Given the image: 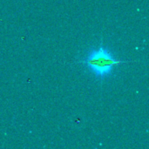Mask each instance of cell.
<instances>
[{
    "label": "cell",
    "mask_w": 149,
    "mask_h": 149,
    "mask_svg": "<svg viewBox=\"0 0 149 149\" xmlns=\"http://www.w3.org/2000/svg\"><path fill=\"white\" fill-rule=\"evenodd\" d=\"M79 63L97 79L103 80L109 78L117 66L127 61L119 58L111 50L100 44L98 47L89 50L86 56L79 59Z\"/></svg>",
    "instance_id": "obj_1"
}]
</instances>
